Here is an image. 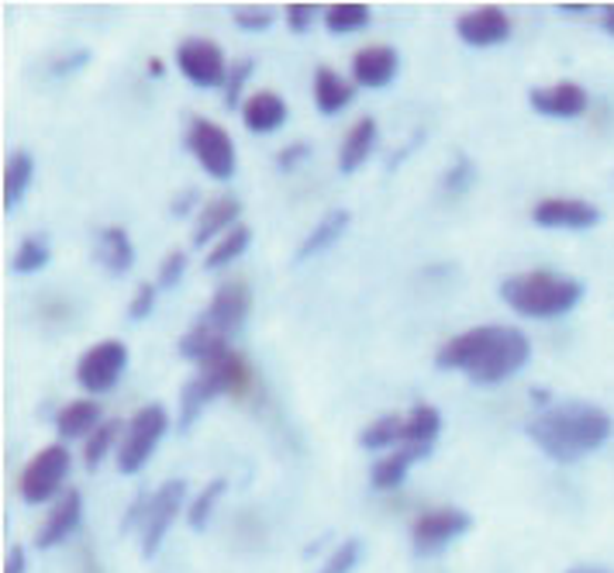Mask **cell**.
I'll return each mask as SVG.
<instances>
[{"label": "cell", "instance_id": "obj_1", "mask_svg": "<svg viewBox=\"0 0 614 573\" xmlns=\"http://www.w3.org/2000/svg\"><path fill=\"white\" fill-rule=\"evenodd\" d=\"M532 356V342L525 332L511 325H483L470 329L456 339H449L435 363L442 370L466 373L473 384H501V380L514 376Z\"/></svg>", "mask_w": 614, "mask_h": 573}, {"label": "cell", "instance_id": "obj_2", "mask_svg": "<svg viewBox=\"0 0 614 573\" xmlns=\"http://www.w3.org/2000/svg\"><path fill=\"white\" fill-rule=\"evenodd\" d=\"M614 422L604 408L587 401H566L560 408H548L535 422H529V439L538 445L545 456L560 463L580 460L611 439Z\"/></svg>", "mask_w": 614, "mask_h": 573}, {"label": "cell", "instance_id": "obj_3", "mask_svg": "<svg viewBox=\"0 0 614 573\" xmlns=\"http://www.w3.org/2000/svg\"><path fill=\"white\" fill-rule=\"evenodd\" d=\"M501 298L511 311L525 318H560L573 311L584 298V283L548 273V270H532V273H514L501 283Z\"/></svg>", "mask_w": 614, "mask_h": 573}, {"label": "cell", "instance_id": "obj_4", "mask_svg": "<svg viewBox=\"0 0 614 573\" xmlns=\"http://www.w3.org/2000/svg\"><path fill=\"white\" fill-rule=\"evenodd\" d=\"M167 425H170V419L159 404L139 408L132 415V422H128V429H124L121 450H118V470L121 473H139L149 463L159 439L167 435Z\"/></svg>", "mask_w": 614, "mask_h": 573}, {"label": "cell", "instance_id": "obj_5", "mask_svg": "<svg viewBox=\"0 0 614 573\" xmlns=\"http://www.w3.org/2000/svg\"><path fill=\"white\" fill-rule=\"evenodd\" d=\"M473 529V519L463 507H432V512L417 515L414 525H411V543H414V553L422 556H432L439 550H445L452 539H460Z\"/></svg>", "mask_w": 614, "mask_h": 573}, {"label": "cell", "instance_id": "obj_6", "mask_svg": "<svg viewBox=\"0 0 614 573\" xmlns=\"http://www.w3.org/2000/svg\"><path fill=\"white\" fill-rule=\"evenodd\" d=\"M187 145L193 152V159L214 177V180H229L235 173V145L229 139V132L218 129V124L198 118L187 132Z\"/></svg>", "mask_w": 614, "mask_h": 573}, {"label": "cell", "instance_id": "obj_7", "mask_svg": "<svg viewBox=\"0 0 614 573\" xmlns=\"http://www.w3.org/2000/svg\"><path fill=\"white\" fill-rule=\"evenodd\" d=\"M67 470H70V450H62V445H46V450L21 470V481H18L21 497L28 504L49 501L62 487Z\"/></svg>", "mask_w": 614, "mask_h": 573}, {"label": "cell", "instance_id": "obj_8", "mask_svg": "<svg viewBox=\"0 0 614 573\" xmlns=\"http://www.w3.org/2000/svg\"><path fill=\"white\" fill-rule=\"evenodd\" d=\"M124 366H128V349H124V342L104 339V342L90 345L87 353H83V360L77 366V380H80V384L90 394H104V391H111L118 380H121Z\"/></svg>", "mask_w": 614, "mask_h": 573}, {"label": "cell", "instance_id": "obj_9", "mask_svg": "<svg viewBox=\"0 0 614 573\" xmlns=\"http://www.w3.org/2000/svg\"><path fill=\"white\" fill-rule=\"evenodd\" d=\"M183 494H187V484L183 481H167L159 487L152 497H149V507H145V532H142V556L152 560L163 546V539L170 532V525L177 522L180 507H183Z\"/></svg>", "mask_w": 614, "mask_h": 573}, {"label": "cell", "instance_id": "obj_10", "mask_svg": "<svg viewBox=\"0 0 614 573\" xmlns=\"http://www.w3.org/2000/svg\"><path fill=\"white\" fill-rule=\"evenodd\" d=\"M177 62H180V73L198 83V87H218L229 80V67H224V56L214 42L208 39H190L177 49Z\"/></svg>", "mask_w": 614, "mask_h": 573}, {"label": "cell", "instance_id": "obj_11", "mask_svg": "<svg viewBox=\"0 0 614 573\" xmlns=\"http://www.w3.org/2000/svg\"><path fill=\"white\" fill-rule=\"evenodd\" d=\"M532 221L542 229H594L601 221V211L591 201L580 198H545L532 208Z\"/></svg>", "mask_w": 614, "mask_h": 573}, {"label": "cell", "instance_id": "obj_12", "mask_svg": "<svg viewBox=\"0 0 614 573\" xmlns=\"http://www.w3.org/2000/svg\"><path fill=\"white\" fill-rule=\"evenodd\" d=\"M249 304H252V298H249V286L242 280L239 283H224L221 291L214 294V301L208 304L201 322L208 329L221 332V335H229L232 329L242 325V318L249 314Z\"/></svg>", "mask_w": 614, "mask_h": 573}, {"label": "cell", "instance_id": "obj_13", "mask_svg": "<svg viewBox=\"0 0 614 573\" xmlns=\"http://www.w3.org/2000/svg\"><path fill=\"white\" fill-rule=\"evenodd\" d=\"M456 31L466 46H501L511 36V18L504 14V8L487 4V8L463 14L456 21Z\"/></svg>", "mask_w": 614, "mask_h": 573}, {"label": "cell", "instance_id": "obj_14", "mask_svg": "<svg viewBox=\"0 0 614 573\" xmlns=\"http://www.w3.org/2000/svg\"><path fill=\"white\" fill-rule=\"evenodd\" d=\"M529 104L532 111L538 114H548V118H576V114H584L587 111V90L580 87V83H553V87H535L529 93Z\"/></svg>", "mask_w": 614, "mask_h": 573}, {"label": "cell", "instance_id": "obj_15", "mask_svg": "<svg viewBox=\"0 0 614 573\" xmlns=\"http://www.w3.org/2000/svg\"><path fill=\"white\" fill-rule=\"evenodd\" d=\"M401 59L391 46H366L352 56V77L363 87H386L397 77Z\"/></svg>", "mask_w": 614, "mask_h": 573}, {"label": "cell", "instance_id": "obj_16", "mask_svg": "<svg viewBox=\"0 0 614 573\" xmlns=\"http://www.w3.org/2000/svg\"><path fill=\"white\" fill-rule=\"evenodd\" d=\"M80 512H83V497H80V491H67L59 501H56V507L49 512V519H46V525L39 529V550H52V546H59L62 539H70V532L80 525Z\"/></svg>", "mask_w": 614, "mask_h": 573}, {"label": "cell", "instance_id": "obj_17", "mask_svg": "<svg viewBox=\"0 0 614 573\" xmlns=\"http://www.w3.org/2000/svg\"><path fill=\"white\" fill-rule=\"evenodd\" d=\"M201 370L214 376V384L221 388V394L245 398L249 388H252V370H249V363L239 353H232V349H224V353H218L214 360L201 363Z\"/></svg>", "mask_w": 614, "mask_h": 573}, {"label": "cell", "instance_id": "obj_18", "mask_svg": "<svg viewBox=\"0 0 614 573\" xmlns=\"http://www.w3.org/2000/svg\"><path fill=\"white\" fill-rule=\"evenodd\" d=\"M432 450H425V445H401V450H394L391 456H383L376 466H373V487L376 491H394L404 484V476L411 470V463L425 460Z\"/></svg>", "mask_w": 614, "mask_h": 573}, {"label": "cell", "instance_id": "obj_19", "mask_svg": "<svg viewBox=\"0 0 614 573\" xmlns=\"http://www.w3.org/2000/svg\"><path fill=\"white\" fill-rule=\"evenodd\" d=\"M242 118H245V124L252 132H276L280 124L286 121V104H283L280 93L260 90V93H252V98L245 101Z\"/></svg>", "mask_w": 614, "mask_h": 573}, {"label": "cell", "instance_id": "obj_20", "mask_svg": "<svg viewBox=\"0 0 614 573\" xmlns=\"http://www.w3.org/2000/svg\"><path fill=\"white\" fill-rule=\"evenodd\" d=\"M373 145H376V121L373 118H360L349 129V135H345V142H342V155H339V170L342 173H355L360 170L366 159H370V152H373Z\"/></svg>", "mask_w": 614, "mask_h": 573}, {"label": "cell", "instance_id": "obj_21", "mask_svg": "<svg viewBox=\"0 0 614 573\" xmlns=\"http://www.w3.org/2000/svg\"><path fill=\"white\" fill-rule=\"evenodd\" d=\"M221 388L214 384V376L211 373H198L193 380H187V388L180 391V432H187L193 422L201 419V411L208 408L211 398H218Z\"/></svg>", "mask_w": 614, "mask_h": 573}, {"label": "cell", "instance_id": "obj_22", "mask_svg": "<svg viewBox=\"0 0 614 573\" xmlns=\"http://www.w3.org/2000/svg\"><path fill=\"white\" fill-rule=\"evenodd\" d=\"M239 211L242 208H239L235 198H214V201H208L204 211H201V218H198V229H193V245H204L221 229H235Z\"/></svg>", "mask_w": 614, "mask_h": 573}, {"label": "cell", "instance_id": "obj_23", "mask_svg": "<svg viewBox=\"0 0 614 573\" xmlns=\"http://www.w3.org/2000/svg\"><path fill=\"white\" fill-rule=\"evenodd\" d=\"M349 221H352V214L345 211V208H339V211H329L325 214V221L301 242V249H298V263H304V260H311V257H318V252H325L329 245H335L342 235H345V229H349Z\"/></svg>", "mask_w": 614, "mask_h": 573}, {"label": "cell", "instance_id": "obj_24", "mask_svg": "<svg viewBox=\"0 0 614 573\" xmlns=\"http://www.w3.org/2000/svg\"><path fill=\"white\" fill-rule=\"evenodd\" d=\"M97 257H101V263H104L114 277H121V273L132 270V263H135L132 239H128V232H124L121 225H111V229L101 232V242H97Z\"/></svg>", "mask_w": 614, "mask_h": 573}, {"label": "cell", "instance_id": "obj_25", "mask_svg": "<svg viewBox=\"0 0 614 573\" xmlns=\"http://www.w3.org/2000/svg\"><path fill=\"white\" fill-rule=\"evenodd\" d=\"M439 432H442L439 408L422 401L404 415V442L401 445H425V450H432V442L439 439Z\"/></svg>", "mask_w": 614, "mask_h": 573}, {"label": "cell", "instance_id": "obj_26", "mask_svg": "<svg viewBox=\"0 0 614 573\" xmlns=\"http://www.w3.org/2000/svg\"><path fill=\"white\" fill-rule=\"evenodd\" d=\"M352 101V87L329 67H321L314 73V104L321 114H339Z\"/></svg>", "mask_w": 614, "mask_h": 573}, {"label": "cell", "instance_id": "obj_27", "mask_svg": "<svg viewBox=\"0 0 614 573\" xmlns=\"http://www.w3.org/2000/svg\"><path fill=\"white\" fill-rule=\"evenodd\" d=\"M31 173H36V159H31L28 149H14L8 167H4V211H14L24 198V190L31 183Z\"/></svg>", "mask_w": 614, "mask_h": 573}, {"label": "cell", "instance_id": "obj_28", "mask_svg": "<svg viewBox=\"0 0 614 573\" xmlns=\"http://www.w3.org/2000/svg\"><path fill=\"white\" fill-rule=\"evenodd\" d=\"M56 429L62 435H87L101 429V404L97 401H70L56 415Z\"/></svg>", "mask_w": 614, "mask_h": 573}, {"label": "cell", "instance_id": "obj_29", "mask_svg": "<svg viewBox=\"0 0 614 573\" xmlns=\"http://www.w3.org/2000/svg\"><path fill=\"white\" fill-rule=\"evenodd\" d=\"M224 349H229V339H224L221 332H214V329H208L204 322L193 325V329L180 339V353H183L187 360H198V363L214 360L218 353H224Z\"/></svg>", "mask_w": 614, "mask_h": 573}, {"label": "cell", "instance_id": "obj_30", "mask_svg": "<svg viewBox=\"0 0 614 573\" xmlns=\"http://www.w3.org/2000/svg\"><path fill=\"white\" fill-rule=\"evenodd\" d=\"M249 242H252V229L249 225H235V229H229L221 235V242L208 252V270H221V267H229V263H235L242 252L249 249Z\"/></svg>", "mask_w": 614, "mask_h": 573}, {"label": "cell", "instance_id": "obj_31", "mask_svg": "<svg viewBox=\"0 0 614 573\" xmlns=\"http://www.w3.org/2000/svg\"><path fill=\"white\" fill-rule=\"evenodd\" d=\"M373 18L370 4H332L325 8V28L332 36H349V31H360L366 28Z\"/></svg>", "mask_w": 614, "mask_h": 573}, {"label": "cell", "instance_id": "obj_32", "mask_svg": "<svg viewBox=\"0 0 614 573\" xmlns=\"http://www.w3.org/2000/svg\"><path fill=\"white\" fill-rule=\"evenodd\" d=\"M401 442H404V419L401 415L376 419L373 425H366L360 432L363 450H386V445H401Z\"/></svg>", "mask_w": 614, "mask_h": 573}, {"label": "cell", "instance_id": "obj_33", "mask_svg": "<svg viewBox=\"0 0 614 573\" xmlns=\"http://www.w3.org/2000/svg\"><path fill=\"white\" fill-rule=\"evenodd\" d=\"M49 260H52V249H49L46 235H28L11 257V270L14 273H39Z\"/></svg>", "mask_w": 614, "mask_h": 573}, {"label": "cell", "instance_id": "obj_34", "mask_svg": "<svg viewBox=\"0 0 614 573\" xmlns=\"http://www.w3.org/2000/svg\"><path fill=\"white\" fill-rule=\"evenodd\" d=\"M224 487H229V481H224V476H218V481H211L198 497H193L190 512H187V522H190L193 532H201V529L208 525V519H211V512H214L218 497L224 494Z\"/></svg>", "mask_w": 614, "mask_h": 573}, {"label": "cell", "instance_id": "obj_35", "mask_svg": "<svg viewBox=\"0 0 614 573\" xmlns=\"http://www.w3.org/2000/svg\"><path fill=\"white\" fill-rule=\"evenodd\" d=\"M118 432H121V422H101V429H97V432L87 439L83 456H87V466H90V470H97V463H101V460L108 456V450H111V442L118 439Z\"/></svg>", "mask_w": 614, "mask_h": 573}, {"label": "cell", "instance_id": "obj_36", "mask_svg": "<svg viewBox=\"0 0 614 573\" xmlns=\"http://www.w3.org/2000/svg\"><path fill=\"white\" fill-rule=\"evenodd\" d=\"M360 553H363L360 539H345V543L325 560V566H318V573H352L355 563H360Z\"/></svg>", "mask_w": 614, "mask_h": 573}, {"label": "cell", "instance_id": "obj_37", "mask_svg": "<svg viewBox=\"0 0 614 573\" xmlns=\"http://www.w3.org/2000/svg\"><path fill=\"white\" fill-rule=\"evenodd\" d=\"M473 177H476V170H473V163H470V155H466V152H456V163H452V167L445 170L442 187H445V190H466V187L473 183Z\"/></svg>", "mask_w": 614, "mask_h": 573}, {"label": "cell", "instance_id": "obj_38", "mask_svg": "<svg viewBox=\"0 0 614 573\" xmlns=\"http://www.w3.org/2000/svg\"><path fill=\"white\" fill-rule=\"evenodd\" d=\"M152 304H155V286L152 283H139L132 304H128V318H132V322H142V318L152 314Z\"/></svg>", "mask_w": 614, "mask_h": 573}, {"label": "cell", "instance_id": "obj_39", "mask_svg": "<svg viewBox=\"0 0 614 573\" xmlns=\"http://www.w3.org/2000/svg\"><path fill=\"white\" fill-rule=\"evenodd\" d=\"M235 24L242 31H266L273 24V14L266 8H239L235 11Z\"/></svg>", "mask_w": 614, "mask_h": 573}, {"label": "cell", "instance_id": "obj_40", "mask_svg": "<svg viewBox=\"0 0 614 573\" xmlns=\"http://www.w3.org/2000/svg\"><path fill=\"white\" fill-rule=\"evenodd\" d=\"M183 270H187V257H183V252L180 249L167 252L163 267H159V283H163V286H177L180 277H183Z\"/></svg>", "mask_w": 614, "mask_h": 573}, {"label": "cell", "instance_id": "obj_41", "mask_svg": "<svg viewBox=\"0 0 614 573\" xmlns=\"http://www.w3.org/2000/svg\"><path fill=\"white\" fill-rule=\"evenodd\" d=\"M252 67H255V62H252V59H239V62H235V70L229 73V90H224V93H229V98H224V104H229V108H235V101H239V93H242V83L249 80Z\"/></svg>", "mask_w": 614, "mask_h": 573}, {"label": "cell", "instance_id": "obj_42", "mask_svg": "<svg viewBox=\"0 0 614 573\" xmlns=\"http://www.w3.org/2000/svg\"><path fill=\"white\" fill-rule=\"evenodd\" d=\"M318 21V4H290L286 8V24L290 31H308Z\"/></svg>", "mask_w": 614, "mask_h": 573}, {"label": "cell", "instance_id": "obj_43", "mask_svg": "<svg viewBox=\"0 0 614 573\" xmlns=\"http://www.w3.org/2000/svg\"><path fill=\"white\" fill-rule=\"evenodd\" d=\"M311 155V145L308 142H298V145H286L280 155H276V167L286 173V170H294L298 163H304V159Z\"/></svg>", "mask_w": 614, "mask_h": 573}, {"label": "cell", "instance_id": "obj_44", "mask_svg": "<svg viewBox=\"0 0 614 573\" xmlns=\"http://www.w3.org/2000/svg\"><path fill=\"white\" fill-rule=\"evenodd\" d=\"M87 62H90V52L80 49V52H73V56H67V59H59L56 67H52V73H56V77H67V73H77L80 67H87Z\"/></svg>", "mask_w": 614, "mask_h": 573}, {"label": "cell", "instance_id": "obj_45", "mask_svg": "<svg viewBox=\"0 0 614 573\" xmlns=\"http://www.w3.org/2000/svg\"><path fill=\"white\" fill-rule=\"evenodd\" d=\"M4 573H24V550H21V546H14V550L8 553V566H4Z\"/></svg>", "mask_w": 614, "mask_h": 573}, {"label": "cell", "instance_id": "obj_46", "mask_svg": "<svg viewBox=\"0 0 614 573\" xmlns=\"http://www.w3.org/2000/svg\"><path fill=\"white\" fill-rule=\"evenodd\" d=\"M193 201H198V190H187L183 198H177V201H173V214H180V218H183V214L190 211V204H193Z\"/></svg>", "mask_w": 614, "mask_h": 573}, {"label": "cell", "instance_id": "obj_47", "mask_svg": "<svg viewBox=\"0 0 614 573\" xmlns=\"http://www.w3.org/2000/svg\"><path fill=\"white\" fill-rule=\"evenodd\" d=\"M604 28L614 36V4H607V8H604Z\"/></svg>", "mask_w": 614, "mask_h": 573}, {"label": "cell", "instance_id": "obj_48", "mask_svg": "<svg viewBox=\"0 0 614 573\" xmlns=\"http://www.w3.org/2000/svg\"><path fill=\"white\" fill-rule=\"evenodd\" d=\"M149 73L152 77H163L167 70H163V59H149Z\"/></svg>", "mask_w": 614, "mask_h": 573}, {"label": "cell", "instance_id": "obj_49", "mask_svg": "<svg viewBox=\"0 0 614 573\" xmlns=\"http://www.w3.org/2000/svg\"><path fill=\"white\" fill-rule=\"evenodd\" d=\"M563 11H566V14H587V11H594V8H587V4H563Z\"/></svg>", "mask_w": 614, "mask_h": 573}, {"label": "cell", "instance_id": "obj_50", "mask_svg": "<svg viewBox=\"0 0 614 573\" xmlns=\"http://www.w3.org/2000/svg\"><path fill=\"white\" fill-rule=\"evenodd\" d=\"M532 398H535V404H548V391L545 388H532Z\"/></svg>", "mask_w": 614, "mask_h": 573}, {"label": "cell", "instance_id": "obj_51", "mask_svg": "<svg viewBox=\"0 0 614 573\" xmlns=\"http://www.w3.org/2000/svg\"><path fill=\"white\" fill-rule=\"evenodd\" d=\"M573 573H611V570H573Z\"/></svg>", "mask_w": 614, "mask_h": 573}]
</instances>
